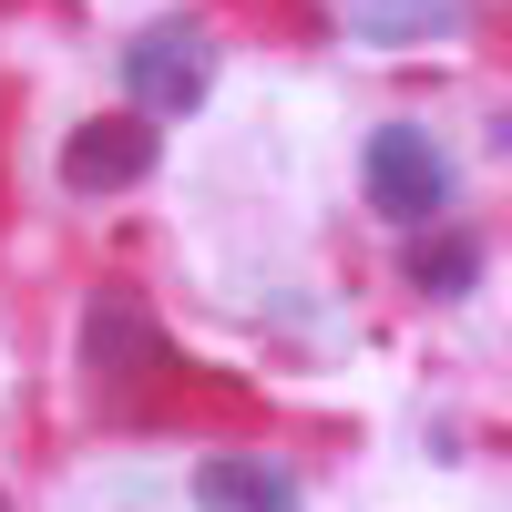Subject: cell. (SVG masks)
Masks as SVG:
<instances>
[{"label":"cell","mask_w":512,"mask_h":512,"mask_svg":"<svg viewBox=\"0 0 512 512\" xmlns=\"http://www.w3.org/2000/svg\"><path fill=\"white\" fill-rule=\"evenodd\" d=\"M338 21H349L359 41H379V52H400V41H451L482 21V0H328Z\"/></svg>","instance_id":"5b68a950"},{"label":"cell","mask_w":512,"mask_h":512,"mask_svg":"<svg viewBox=\"0 0 512 512\" xmlns=\"http://www.w3.org/2000/svg\"><path fill=\"white\" fill-rule=\"evenodd\" d=\"M154 113H103V123H82V134L62 144V185L72 195H113V185H144L154 175Z\"/></svg>","instance_id":"3957f363"},{"label":"cell","mask_w":512,"mask_h":512,"mask_svg":"<svg viewBox=\"0 0 512 512\" xmlns=\"http://www.w3.org/2000/svg\"><path fill=\"white\" fill-rule=\"evenodd\" d=\"M205 82H216V52H205V31L154 21V31L123 41V93H134L144 113H195V103H205Z\"/></svg>","instance_id":"7a4b0ae2"},{"label":"cell","mask_w":512,"mask_h":512,"mask_svg":"<svg viewBox=\"0 0 512 512\" xmlns=\"http://www.w3.org/2000/svg\"><path fill=\"white\" fill-rule=\"evenodd\" d=\"M0 512H11V502H0Z\"/></svg>","instance_id":"52a82bcc"},{"label":"cell","mask_w":512,"mask_h":512,"mask_svg":"<svg viewBox=\"0 0 512 512\" xmlns=\"http://www.w3.org/2000/svg\"><path fill=\"white\" fill-rule=\"evenodd\" d=\"M359 175H369V205H379L390 226H431L441 205H451V154L420 134V123H379Z\"/></svg>","instance_id":"6da1fadb"},{"label":"cell","mask_w":512,"mask_h":512,"mask_svg":"<svg viewBox=\"0 0 512 512\" xmlns=\"http://www.w3.org/2000/svg\"><path fill=\"white\" fill-rule=\"evenodd\" d=\"M195 512H297V472L267 451H205L195 461Z\"/></svg>","instance_id":"277c9868"},{"label":"cell","mask_w":512,"mask_h":512,"mask_svg":"<svg viewBox=\"0 0 512 512\" xmlns=\"http://www.w3.org/2000/svg\"><path fill=\"white\" fill-rule=\"evenodd\" d=\"M472 277H482V246H472V236H420V246H410V287H420V297H461Z\"/></svg>","instance_id":"8992f818"}]
</instances>
